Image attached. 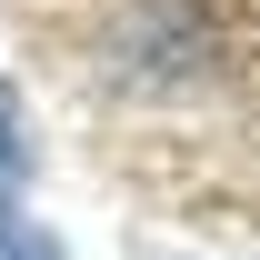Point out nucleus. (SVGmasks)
Here are the masks:
<instances>
[{"label": "nucleus", "mask_w": 260, "mask_h": 260, "mask_svg": "<svg viewBox=\"0 0 260 260\" xmlns=\"http://www.w3.org/2000/svg\"><path fill=\"white\" fill-rule=\"evenodd\" d=\"M0 170H30V130H20V100L0 80Z\"/></svg>", "instance_id": "1"}]
</instances>
